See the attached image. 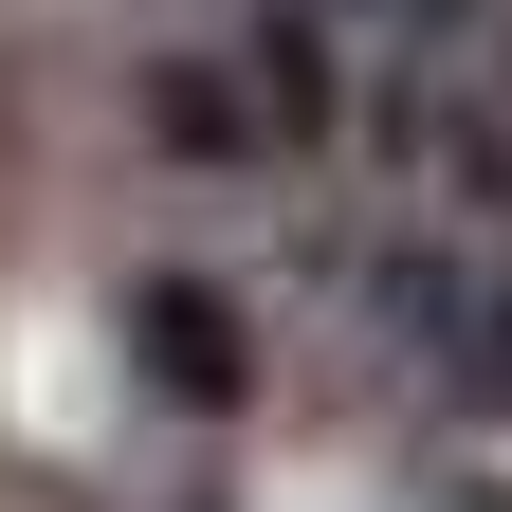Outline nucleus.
<instances>
[{
	"instance_id": "f257e3e1",
	"label": "nucleus",
	"mask_w": 512,
	"mask_h": 512,
	"mask_svg": "<svg viewBox=\"0 0 512 512\" xmlns=\"http://www.w3.org/2000/svg\"><path fill=\"white\" fill-rule=\"evenodd\" d=\"M348 348L439 421H512V275L476 238H421V220L348 238Z\"/></svg>"
},
{
	"instance_id": "f03ea898",
	"label": "nucleus",
	"mask_w": 512,
	"mask_h": 512,
	"mask_svg": "<svg viewBox=\"0 0 512 512\" xmlns=\"http://www.w3.org/2000/svg\"><path fill=\"white\" fill-rule=\"evenodd\" d=\"M147 147H165L183 183H256V165H293L238 55H165V74H147Z\"/></svg>"
},
{
	"instance_id": "7ed1b4c3",
	"label": "nucleus",
	"mask_w": 512,
	"mask_h": 512,
	"mask_svg": "<svg viewBox=\"0 0 512 512\" xmlns=\"http://www.w3.org/2000/svg\"><path fill=\"white\" fill-rule=\"evenodd\" d=\"M238 74H256V110H275V147H330V128H366V92H348V19H330V0H256Z\"/></svg>"
},
{
	"instance_id": "20e7f679",
	"label": "nucleus",
	"mask_w": 512,
	"mask_h": 512,
	"mask_svg": "<svg viewBox=\"0 0 512 512\" xmlns=\"http://www.w3.org/2000/svg\"><path fill=\"white\" fill-rule=\"evenodd\" d=\"M128 348H147V384H165V403H238V384H256L238 311H220L202 275H147V293H128Z\"/></svg>"
}]
</instances>
